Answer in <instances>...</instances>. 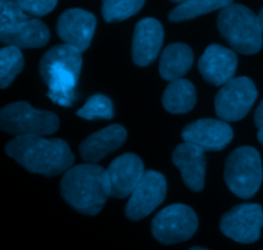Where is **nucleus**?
<instances>
[{
    "label": "nucleus",
    "instance_id": "nucleus-1",
    "mask_svg": "<svg viewBox=\"0 0 263 250\" xmlns=\"http://www.w3.org/2000/svg\"><path fill=\"white\" fill-rule=\"evenodd\" d=\"M5 151L28 172L48 177L68 171L74 161L66 141L43 136H17L7 144Z\"/></svg>",
    "mask_w": 263,
    "mask_h": 250
},
{
    "label": "nucleus",
    "instance_id": "nucleus-2",
    "mask_svg": "<svg viewBox=\"0 0 263 250\" xmlns=\"http://www.w3.org/2000/svg\"><path fill=\"white\" fill-rule=\"evenodd\" d=\"M61 194L77 212L97 216L110 197L107 171L92 163L72 167L62 179Z\"/></svg>",
    "mask_w": 263,
    "mask_h": 250
},
{
    "label": "nucleus",
    "instance_id": "nucleus-3",
    "mask_svg": "<svg viewBox=\"0 0 263 250\" xmlns=\"http://www.w3.org/2000/svg\"><path fill=\"white\" fill-rule=\"evenodd\" d=\"M82 67L79 49L63 44L46 51L40 61V74L48 86V97L55 104L71 107Z\"/></svg>",
    "mask_w": 263,
    "mask_h": 250
},
{
    "label": "nucleus",
    "instance_id": "nucleus-4",
    "mask_svg": "<svg viewBox=\"0 0 263 250\" xmlns=\"http://www.w3.org/2000/svg\"><path fill=\"white\" fill-rule=\"evenodd\" d=\"M217 27L226 43L241 54L258 53L262 49L263 32L258 15L241 4H231L221 9Z\"/></svg>",
    "mask_w": 263,
    "mask_h": 250
},
{
    "label": "nucleus",
    "instance_id": "nucleus-5",
    "mask_svg": "<svg viewBox=\"0 0 263 250\" xmlns=\"http://www.w3.org/2000/svg\"><path fill=\"white\" fill-rule=\"evenodd\" d=\"M48 27L31 18L15 0H0V41L20 49L41 48L49 41Z\"/></svg>",
    "mask_w": 263,
    "mask_h": 250
},
{
    "label": "nucleus",
    "instance_id": "nucleus-6",
    "mask_svg": "<svg viewBox=\"0 0 263 250\" xmlns=\"http://www.w3.org/2000/svg\"><path fill=\"white\" fill-rule=\"evenodd\" d=\"M262 161L252 146H240L229 156L225 164V181L231 193L241 199H249L262 184Z\"/></svg>",
    "mask_w": 263,
    "mask_h": 250
},
{
    "label": "nucleus",
    "instance_id": "nucleus-7",
    "mask_svg": "<svg viewBox=\"0 0 263 250\" xmlns=\"http://www.w3.org/2000/svg\"><path fill=\"white\" fill-rule=\"evenodd\" d=\"M59 120L54 113L37 110L26 102L8 104L0 110V127L15 136H45L58 130Z\"/></svg>",
    "mask_w": 263,
    "mask_h": 250
},
{
    "label": "nucleus",
    "instance_id": "nucleus-8",
    "mask_svg": "<svg viewBox=\"0 0 263 250\" xmlns=\"http://www.w3.org/2000/svg\"><path fill=\"white\" fill-rule=\"evenodd\" d=\"M197 230V215L184 204L168 205L152 221V235L164 245L189 240Z\"/></svg>",
    "mask_w": 263,
    "mask_h": 250
},
{
    "label": "nucleus",
    "instance_id": "nucleus-9",
    "mask_svg": "<svg viewBox=\"0 0 263 250\" xmlns=\"http://www.w3.org/2000/svg\"><path fill=\"white\" fill-rule=\"evenodd\" d=\"M254 82L248 77H236L222 85L215 98V109L226 122H235L249 113L257 99Z\"/></svg>",
    "mask_w": 263,
    "mask_h": 250
},
{
    "label": "nucleus",
    "instance_id": "nucleus-10",
    "mask_svg": "<svg viewBox=\"0 0 263 250\" xmlns=\"http://www.w3.org/2000/svg\"><path fill=\"white\" fill-rule=\"evenodd\" d=\"M263 209L259 204H240L229 210L221 218L220 228L236 243H256L261 236Z\"/></svg>",
    "mask_w": 263,
    "mask_h": 250
},
{
    "label": "nucleus",
    "instance_id": "nucleus-11",
    "mask_svg": "<svg viewBox=\"0 0 263 250\" xmlns=\"http://www.w3.org/2000/svg\"><path fill=\"white\" fill-rule=\"evenodd\" d=\"M167 182L163 175L156 171L144 172L143 177L126 204V217L140 221L151 215L166 198Z\"/></svg>",
    "mask_w": 263,
    "mask_h": 250
},
{
    "label": "nucleus",
    "instance_id": "nucleus-12",
    "mask_svg": "<svg viewBox=\"0 0 263 250\" xmlns=\"http://www.w3.org/2000/svg\"><path fill=\"white\" fill-rule=\"evenodd\" d=\"M97 18L92 13L87 10L68 9L62 13L57 22V32L58 36L68 45L85 51L89 48L91 39L95 32Z\"/></svg>",
    "mask_w": 263,
    "mask_h": 250
},
{
    "label": "nucleus",
    "instance_id": "nucleus-13",
    "mask_svg": "<svg viewBox=\"0 0 263 250\" xmlns=\"http://www.w3.org/2000/svg\"><path fill=\"white\" fill-rule=\"evenodd\" d=\"M182 139L204 151H218L233 140V130L226 121L205 118L187 125L182 130Z\"/></svg>",
    "mask_w": 263,
    "mask_h": 250
},
{
    "label": "nucleus",
    "instance_id": "nucleus-14",
    "mask_svg": "<svg viewBox=\"0 0 263 250\" xmlns=\"http://www.w3.org/2000/svg\"><path fill=\"white\" fill-rule=\"evenodd\" d=\"M110 195L117 199L130 197L144 175V164L138 156L126 153L117 157L107 169Z\"/></svg>",
    "mask_w": 263,
    "mask_h": 250
},
{
    "label": "nucleus",
    "instance_id": "nucleus-15",
    "mask_svg": "<svg viewBox=\"0 0 263 250\" xmlns=\"http://www.w3.org/2000/svg\"><path fill=\"white\" fill-rule=\"evenodd\" d=\"M198 67L205 81L221 86L234 79L238 68V58L231 49L212 44L200 56Z\"/></svg>",
    "mask_w": 263,
    "mask_h": 250
},
{
    "label": "nucleus",
    "instance_id": "nucleus-16",
    "mask_svg": "<svg viewBox=\"0 0 263 250\" xmlns=\"http://www.w3.org/2000/svg\"><path fill=\"white\" fill-rule=\"evenodd\" d=\"M163 27L154 18L139 21L133 37V61L139 67L156 61L163 43Z\"/></svg>",
    "mask_w": 263,
    "mask_h": 250
},
{
    "label": "nucleus",
    "instance_id": "nucleus-17",
    "mask_svg": "<svg viewBox=\"0 0 263 250\" xmlns=\"http://www.w3.org/2000/svg\"><path fill=\"white\" fill-rule=\"evenodd\" d=\"M172 162L180 169L182 181L190 190H203L205 176V157L203 149L185 141L174 150Z\"/></svg>",
    "mask_w": 263,
    "mask_h": 250
},
{
    "label": "nucleus",
    "instance_id": "nucleus-18",
    "mask_svg": "<svg viewBox=\"0 0 263 250\" xmlns=\"http://www.w3.org/2000/svg\"><path fill=\"white\" fill-rule=\"evenodd\" d=\"M127 132L121 125H112L92 133L80 144V154L87 162H99L108 154L120 149L126 141Z\"/></svg>",
    "mask_w": 263,
    "mask_h": 250
},
{
    "label": "nucleus",
    "instance_id": "nucleus-19",
    "mask_svg": "<svg viewBox=\"0 0 263 250\" xmlns=\"http://www.w3.org/2000/svg\"><path fill=\"white\" fill-rule=\"evenodd\" d=\"M194 55L186 44H171L163 50L159 61V74L166 81H175L187 73L193 66Z\"/></svg>",
    "mask_w": 263,
    "mask_h": 250
},
{
    "label": "nucleus",
    "instance_id": "nucleus-20",
    "mask_svg": "<svg viewBox=\"0 0 263 250\" xmlns=\"http://www.w3.org/2000/svg\"><path fill=\"white\" fill-rule=\"evenodd\" d=\"M197 102V92L190 81L184 79L175 80L164 90L162 104L164 109L175 114L187 113L194 108Z\"/></svg>",
    "mask_w": 263,
    "mask_h": 250
},
{
    "label": "nucleus",
    "instance_id": "nucleus-21",
    "mask_svg": "<svg viewBox=\"0 0 263 250\" xmlns=\"http://www.w3.org/2000/svg\"><path fill=\"white\" fill-rule=\"evenodd\" d=\"M234 0H186L172 9L168 14V20L172 22L193 20L202 14L223 9L233 4Z\"/></svg>",
    "mask_w": 263,
    "mask_h": 250
},
{
    "label": "nucleus",
    "instance_id": "nucleus-22",
    "mask_svg": "<svg viewBox=\"0 0 263 250\" xmlns=\"http://www.w3.org/2000/svg\"><path fill=\"white\" fill-rule=\"evenodd\" d=\"M22 53L17 46H5L0 50V87L5 89L9 86L18 73L22 71Z\"/></svg>",
    "mask_w": 263,
    "mask_h": 250
},
{
    "label": "nucleus",
    "instance_id": "nucleus-23",
    "mask_svg": "<svg viewBox=\"0 0 263 250\" xmlns=\"http://www.w3.org/2000/svg\"><path fill=\"white\" fill-rule=\"evenodd\" d=\"M145 0H103L102 12L105 22H121L133 17L144 7Z\"/></svg>",
    "mask_w": 263,
    "mask_h": 250
},
{
    "label": "nucleus",
    "instance_id": "nucleus-24",
    "mask_svg": "<svg viewBox=\"0 0 263 250\" xmlns=\"http://www.w3.org/2000/svg\"><path fill=\"white\" fill-rule=\"evenodd\" d=\"M77 116L85 120H110L113 117L112 100L105 95H92L84 107L77 110Z\"/></svg>",
    "mask_w": 263,
    "mask_h": 250
},
{
    "label": "nucleus",
    "instance_id": "nucleus-25",
    "mask_svg": "<svg viewBox=\"0 0 263 250\" xmlns=\"http://www.w3.org/2000/svg\"><path fill=\"white\" fill-rule=\"evenodd\" d=\"M15 2L21 9L30 15L41 17L50 13L55 8L58 0H15Z\"/></svg>",
    "mask_w": 263,
    "mask_h": 250
},
{
    "label": "nucleus",
    "instance_id": "nucleus-26",
    "mask_svg": "<svg viewBox=\"0 0 263 250\" xmlns=\"http://www.w3.org/2000/svg\"><path fill=\"white\" fill-rule=\"evenodd\" d=\"M254 123L258 128L263 127V100L261 102V104L258 105L257 108L256 113H254Z\"/></svg>",
    "mask_w": 263,
    "mask_h": 250
},
{
    "label": "nucleus",
    "instance_id": "nucleus-27",
    "mask_svg": "<svg viewBox=\"0 0 263 250\" xmlns=\"http://www.w3.org/2000/svg\"><path fill=\"white\" fill-rule=\"evenodd\" d=\"M258 140H259V143L263 145V127H261L258 130Z\"/></svg>",
    "mask_w": 263,
    "mask_h": 250
},
{
    "label": "nucleus",
    "instance_id": "nucleus-28",
    "mask_svg": "<svg viewBox=\"0 0 263 250\" xmlns=\"http://www.w3.org/2000/svg\"><path fill=\"white\" fill-rule=\"evenodd\" d=\"M258 18H259V23H261L262 32H263V8H262V9H261V12H259V14H258Z\"/></svg>",
    "mask_w": 263,
    "mask_h": 250
},
{
    "label": "nucleus",
    "instance_id": "nucleus-29",
    "mask_svg": "<svg viewBox=\"0 0 263 250\" xmlns=\"http://www.w3.org/2000/svg\"><path fill=\"white\" fill-rule=\"evenodd\" d=\"M189 250H208V249H205V248H199V246H195V248H192V249H189Z\"/></svg>",
    "mask_w": 263,
    "mask_h": 250
},
{
    "label": "nucleus",
    "instance_id": "nucleus-30",
    "mask_svg": "<svg viewBox=\"0 0 263 250\" xmlns=\"http://www.w3.org/2000/svg\"><path fill=\"white\" fill-rule=\"evenodd\" d=\"M172 2H175V3H180V4H181V3L186 2V0H172Z\"/></svg>",
    "mask_w": 263,
    "mask_h": 250
}]
</instances>
